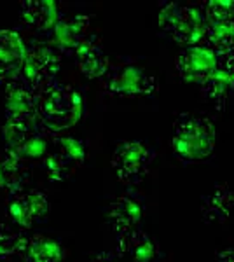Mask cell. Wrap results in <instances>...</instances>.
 <instances>
[{
    "label": "cell",
    "mask_w": 234,
    "mask_h": 262,
    "mask_svg": "<svg viewBox=\"0 0 234 262\" xmlns=\"http://www.w3.org/2000/svg\"><path fill=\"white\" fill-rule=\"evenodd\" d=\"M59 69V51L51 44L35 42L25 51L18 70V81L37 95L39 91L54 82Z\"/></svg>",
    "instance_id": "cell-4"
},
{
    "label": "cell",
    "mask_w": 234,
    "mask_h": 262,
    "mask_svg": "<svg viewBox=\"0 0 234 262\" xmlns=\"http://www.w3.org/2000/svg\"><path fill=\"white\" fill-rule=\"evenodd\" d=\"M21 18L33 30L49 32L59 21V7L53 0H25L21 2Z\"/></svg>",
    "instance_id": "cell-18"
},
{
    "label": "cell",
    "mask_w": 234,
    "mask_h": 262,
    "mask_svg": "<svg viewBox=\"0 0 234 262\" xmlns=\"http://www.w3.org/2000/svg\"><path fill=\"white\" fill-rule=\"evenodd\" d=\"M23 39L14 30H0V82L18 81V70L25 56Z\"/></svg>",
    "instance_id": "cell-13"
},
{
    "label": "cell",
    "mask_w": 234,
    "mask_h": 262,
    "mask_svg": "<svg viewBox=\"0 0 234 262\" xmlns=\"http://www.w3.org/2000/svg\"><path fill=\"white\" fill-rule=\"evenodd\" d=\"M79 69L88 79H100L110 70L109 56L105 54V49L101 46L96 33H91L79 49L75 51Z\"/></svg>",
    "instance_id": "cell-16"
},
{
    "label": "cell",
    "mask_w": 234,
    "mask_h": 262,
    "mask_svg": "<svg viewBox=\"0 0 234 262\" xmlns=\"http://www.w3.org/2000/svg\"><path fill=\"white\" fill-rule=\"evenodd\" d=\"M219 61V54L205 42L196 46H189L178 54L177 72L184 82L198 84L201 86L208 75L214 72Z\"/></svg>",
    "instance_id": "cell-8"
},
{
    "label": "cell",
    "mask_w": 234,
    "mask_h": 262,
    "mask_svg": "<svg viewBox=\"0 0 234 262\" xmlns=\"http://www.w3.org/2000/svg\"><path fill=\"white\" fill-rule=\"evenodd\" d=\"M201 217L206 224H225L234 219V191L219 184L203 198Z\"/></svg>",
    "instance_id": "cell-15"
},
{
    "label": "cell",
    "mask_w": 234,
    "mask_h": 262,
    "mask_svg": "<svg viewBox=\"0 0 234 262\" xmlns=\"http://www.w3.org/2000/svg\"><path fill=\"white\" fill-rule=\"evenodd\" d=\"M159 27L169 39L185 48L205 42L206 18L201 7L182 6L177 2H161Z\"/></svg>",
    "instance_id": "cell-3"
},
{
    "label": "cell",
    "mask_w": 234,
    "mask_h": 262,
    "mask_svg": "<svg viewBox=\"0 0 234 262\" xmlns=\"http://www.w3.org/2000/svg\"><path fill=\"white\" fill-rule=\"evenodd\" d=\"M39 124L37 119H6L0 128V137L7 149L18 152L30 138L39 135Z\"/></svg>",
    "instance_id": "cell-20"
},
{
    "label": "cell",
    "mask_w": 234,
    "mask_h": 262,
    "mask_svg": "<svg viewBox=\"0 0 234 262\" xmlns=\"http://www.w3.org/2000/svg\"><path fill=\"white\" fill-rule=\"evenodd\" d=\"M157 88L159 84L154 75L133 63L117 67L116 70L110 72L107 82H105V91L112 96H119V98L152 96L157 91Z\"/></svg>",
    "instance_id": "cell-6"
},
{
    "label": "cell",
    "mask_w": 234,
    "mask_h": 262,
    "mask_svg": "<svg viewBox=\"0 0 234 262\" xmlns=\"http://www.w3.org/2000/svg\"><path fill=\"white\" fill-rule=\"evenodd\" d=\"M199 7L206 18L222 19L234 25V0H210L203 2Z\"/></svg>",
    "instance_id": "cell-24"
},
{
    "label": "cell",
    "mask_w": 234,
    "mask_h": 262,
    "mask_svg": "<svg viewBox=\"0 0 234 262\" xmlns=\"http://www.w3.org/2000/svg\"><path fill=\"white\" fill-rule=\"evenodd\" d=\"M27 234L11 229L6 224H0V259H12L23 255Z\"/></svg>",
    "instance_id": "cell-22"
},
{
    "label": "cell",
    "mask_w": 234,
    "mask_h": 262,
    "mask_svg": "<svg viewBox=\"0 0 234 262\" xmlns=\"http://www.w3.org/2000/svg\"><path fill=\"white\" fill-rule=\"evenodd\" d=\"M145 215V203L142 196L130 191L116 198L109 206V224L117 236L138 231Z\"/></svg>",
    "instance_id": "cell-10"
},
{
    "label": "cell",
    "mask_w": 234,
    "mask_h": 262,
    "mask_svg": "<svg viewBox=\"0 0 234 262\" xmlns=\"http://www.w3.org/2000/svg\"><path fill=\"white\" fill-rule=\"evenodd\" d=\"M91 18L84 14H75L70 18H61L54 27V44L59 53H72L79 49V46L91 35L89 30Z\"/></svg>",
    "instance_id": "cell-12"
},
{
    "label": "cell",
    "mask_w": 234,
    "mask_h": 262,
    "mask_svg": "<svg viewBox=\"0 0 234 262\" xmlns=\"http://www.w3.org/2000/svg\"><path fill=\"white\" fill-rule=\"evenodd\" d=\"M54 143L58 145V152L59 154H63L67 159H69L70 163H74L75 166H79V164L84 163V159H86V147H84V143L77 140V138H56Z\"/></svg>",
    "instance_id": "cell-25"
},
{
    "label": "cell",
    "mask_w": 234,
    "mask_h": 262,
    "mask_svg": "<svg viewBox=\"0 0 234 262\" xmlns=\"http://www.w3.org/2000/svg\"><path fill=\"white\" fill-rule=\"evenodd\" d=\"M217 262H234V248H225L217 253Z\"/></svg>",
    "instance_id": "cell-26"
},
{
    "label": "cell",
    "mask_w": 234,
    "mask_h": 262,
    "mask_svg": "<svg viewBox=\"0 0 234 262\" xmlns=\"http://www.w3.org/2000/svg\"><path fill=\"white\" fill-rule=\"evenodd\" d=\"M28 177V166L18 152L11 149L0 150V191H6L9 196L21 191Z\"/></svg>",
    "instance_id": "cell-17"
},
{
    "label": "cell",
    "mask_w": 234,
    "mask_h": 262,
    "mask_svg": "<svg viewBox=\"0 0 234 262\" xmlns=\"http://www.w3.org/2000/svg\"><path fill=\"white\" fill-rule=\"evenodd\" d=\"M205 44L210 46L217 54H232L234 53V25L227 23V21H222V19L206 18Z\"/></svg>",
    "instance_id": "cell-21"
},
{
    "label": "cell",
    "mask_w": 234,
    "mask_h": 262,
    "mask_svg": "<svg viewBox=\"0 0 234 262\" xmlns=\"http://www.w3.org/2000/svg\"><path fill=\"white\" fill-rule=\"evenodd\" d=\"M156 152L140 140H126L117 145L112 154V170L117 180L126 185H137L147 177L154 163Z\"/></svg>",
    "instance_id": "cell-5"
},
{
    "label": "cell",
    "mask_w": 234,
    "mask_h": 262,
    "mask_svg": "<svg viewBox=\"0 0 234 262\" xmlns=\"http://www.w3.org/2000/svg\"><path fill=\"white\" fill-rule=\"evenodd\" d=\"M4 112L6 119H37V95L21 81L6 84Z\"/></svg>",
    "instance_id": "cell-14"
},
{
    "label": "cell",
    "mask_w": 234,
    "mask_h": 262,
    "mask_svg": "<svg viewBox=\"0 0 234 262\" xmlns=\"http://www.w3.org/2000/svg\"><path fill=\"white\" fill-rule=\"evenodd\" d=\"M117 257L130 262H159L163 248L151 234L133 231L130 234L117 236Z\"/></svg>",
    "instance_id": "cell-11"
},
{
    "label": "cell",
    "mask_w": 234,
    "mask_h": 262,
    "mask_svg": "<svg viewBox=\"0 0 234 262\" xmlns=\"http://www.w3.org/2000/svg\"><path fill=\"white\" fill-rule=\"evenodd\" d=\"M199 88L217 111H224L234 93V53L219 54L217 67Z\"/></svg>",
    "instance_id": "cell-9"
},
{
    "label": "cell",
    "mask_w": 234,
    "mask_h": 262,
    "mask_svg": "<svg viewBox=\"0 0 234 262\" xmlns=\"http://www.w3.org/2000/svg\"><path fill=\"white\" fill-rule=\"evenodd\" d=\"M7 215L11 222L21 229H30L33 224H40L49 215V200L39 189L11 194L7 200Z\"/></svg>",
    "instance_id": "cell-7"
},
{
    "label": "cell",
    "mask_w": 234,
    "mask_h": 262,
    "mask_svg": "<svg viewBox=\"0 0 234 262\" xmlns=\"http://www.w3.org/2000/svg\"><path fill=\"white\" fill-rule=\"evenodd\" d=\"M27 262H61L65 250L56 239L48 238L44 234L27 236L23 255Z\"/></svg>",
    "instance_id": "cell-19"
},
{
    "label": "cell",
    "mask_w": 234,
    "mask_h": 262,
    "mask_svg": "<svg viewBox=\"0 0 234 262\" xmlns=\"http://www.w3.org/2000/svg\"><path fill=\"white\" fill-rule=\"evenodd\" d=\"M217 131L211 117L180 114L175 121L172 150L178 161L190 164L205 161L215 150Z\"/></svg>",
    "instance_id": "cell-2"
},
{
    "label": "cell",
    "mask_w": 234,
    "mask_h": 262,
    "mask_svg": "<svg viewBox=\"0 0 234 262\" xmlns=\"http://www.w3.org/2000/svg\"><path fill=\"white\" fill-rule=\"evenodd\" d=\"M44 168L46 173L51 177V180H67L72 175V171L75 170V164L70 163L63 154L54 152V154L46 156Z\"/></svg>",
    "instance_id": "cell-23"
},
{
    "label": "cell",
    "mask_w": 234,
    "mask_h": 262,
    "mask_svg": "<svg viewBox=\"0 0 234 262\" xmlns=\"http://www.w3.org/2000/svg\"><path fill=\"white\" fill-rule=\"evenodd\" d=\"M84 112V100L77 88L67 82H51L37 93V119L49 133H59L77 124Z\"/></svg>",
    "instance_id": "cell-1"
},
{
    "label": "cell",
    "mask_w": 234,
    "mask_h": 262,
    "mask_svg": "<svg viewBox=\"0 0 234 262\" xmlns=\"http://www.w3.org/2000/svg\"><path fill=\"white\" fill-rule=\"evenodd\" d=\"M91 262H119L117 257L110 255V253H101V255H98L96 259H93Z\"/></svg>",
    "instance_id": "cell-27"
}]
</instances>
